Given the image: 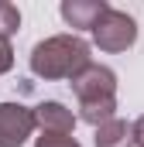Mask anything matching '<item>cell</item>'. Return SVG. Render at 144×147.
Returning a JSON list of instances; mask_svg holds the SVG:
<instances>
[{
	"mask_svg": "<svg viewBox=\"0 0 144 147\" xmlns=\"http://www.w3.org/2000/svg\"><path fill=\"white\" fill-rule=\"evenodd\" d=\"M31 72L38 79H75L89 65V45L79 34H52L31 48Z\"/></svg>",
	"mask_w": 144,
	"mask_h": 147,
	"instance_id": "6da1fadb",
	"label": "cell"
},
{
	"mask_svg": "<svg viewBox=\"0 0 144 147\" xmlns=\"http://www.w3.org/2000/svg\"><path fill=\"white\" fill-rule=\"evenodd\" d=\"M93 41L100 51H127L137 41V21L127 10L110 7L107 14L100 17V24L93 28Z\"/></svg>",
	"mask_w": 144,
	"mask_h": 147,
	"instance_id": "7a4b0ae2",
	"label": "cell"
},
{
	"mask_svg": "<svg viewBox=\"0 0 144 147\" xmlns=\"http://www.w3.org/2000/svg\"><path fill=\"white\" fill-rule=\"evenodd\" d=\"M79 103H100V99H117V72L107 65L89 62L82 72L69 82Z\"/></svg>",
	"mask_w": 144,
	"mask_h": 147,
	"instance_id": "3957f363",
	"label": "cell"
},
{
	"mask_svg": "<svg viewBox=\"0 0 144 147\" xmlns=\"http://www.w3.org/2000/svg\"><path fill=\"white\" fill-rule=\"evenodd\" d=\"M35 127V110L24 103H0V147H24Z\"/></svg>",
	"mask_w": 144,
	"mask_h": 147,
	"instance_id": "277c9868",
	"label": "cell"
},
{
	"mask_svg": "<svg viewBox=\"0 0 144 147\" xmlns=\"http://www.w3.org/2000/svg\"><path fill=\"white\" fill-rule=\"evenodd\" d=\"M107 10H110L107 0H62V7H58L62 21L69 28H82V31H93Z\"/></svg>",
	"mask_w": 144,
	"mask_h": 147,
	"instance_id": "5b68a950",
	"label": "cell"
},
{
	"mask_svg": "<svg viewBox=\"0 0 144 147\" xmlns=\"http://www.w3.org/2000/svg\"><path fill=\"white\" fill-rule=\"evenodd\" d=\"M35 120H38V127H41V134H72L79 116L65 103L48 99V103H38L35 106Z\"/></svg>",
	"mask_w": 144,
	"mask_h": 147,
	"instance_id": "8992f818",
	"label": "cell"
},
{
	"mask_svg": "<svg viewBox=\"0 0 144 147\" xmlns=\"http://www.w3.org/2000/svg\"><path fill=\"white\" fill-rule=\"evenodd\" d=\"M96 147H134V123L117 116L103 127H96Z\"/></svg>",
	"mask_w": 144,
	"mask_h": 147,
	"instance_id": "52a82bcc",
	"label": "cell"
},
{
	"mask_svg": "<svg viewBox=\"0 0 144 147\" xmlns=\"http://www.w3.org/2000/svg\"><path fill=\"white\" fill-rule=\"evenodd\" d=\"M79 120L89 127H103L117 120V99H100V103H79Z\"/></svg>",
	"mask_w": 144,
	"mask_h": 147,
	"instance_id": "ba28073f",
	"label": "cell"
},
{
	"mask_svg": "<svg viewBox=\"0 0 144 147\" xmlns=\"http://www.w3.org/2000/svg\"><path fill=\"white\" fill-rule=\"evenodd\" d=\"M17 28H21V10L14 3H0V38L10 41V34H17Z\"/></svg>",
	"mask_w": 144,
	"mask_h": 147,
	"instance_id": "9c48e42d",
	"label": "cell"
},
{
	"mask_svg": "<svg viewBox=\"0 0 144 147\" xmlns=\"http://www.w3.org/2000/svg\"><path fill=\"white\" fill-rule=\"evenodd\" d=\"M35 147H82L72 134H41L35 137Z\"/></svg>",
	"mask_w": 144,
	"mask_h": 147,
	"instance_id": "30bf717a",
	"label": "cell"
},
{
	"mask_svg": "<svg viewBox=\"0 0 144 147\" xmlns=\"http://www.w3.org/2000/svg\"><path fill=\"white\" fill-rule=\"evenodd\" d=\"M10 69H14V48H10L7 38H0V75L10 72Z\"/></svg>",
	"mask_w": 144,
	"mask_h": 147,
	"instance_id": "8fae6325",
	"label": "cell"
},
{
	"mask_svg": "<svg viewBox=\"0 0 144 147\" xmlns=\"http://www.w3.org/2000/svg\"><path fill=\"white\" fill-rule=\"evenodd\" d=\"M134 147H144V116L134 120Z\"/></svg>",
	"mask_w": 144,
	"mask_h": 147,
	"instance_id": "7c38bea8",
	"label": "cell"
}]
</instances>
